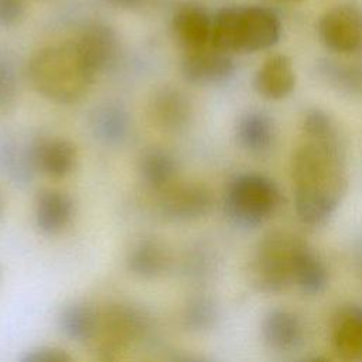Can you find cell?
Wrapping results in <instances>:
<instances>
[{
	"label": "cell",
	"mask_w": 362,
	"mask_h": 362,
	"mask_svg": "<svg viewBox=\"0 0 362 362\" xmlns=\"http://www.w3.org/2000/svg\"><path fill=\"white\" fill-rule=\"evenodd\" d=\"M303 362H331V361L324 358V356H314V358H308V359H305Z\"/></svg>",
	"instance_id": "obj_30"
},
{
	"label": "cell",
	"mask_w": 362,
	"mask_h": 362,
	"mask_svg": "<svg viewBox=\"0 0 362 362\" xmlns=\"http://www.w3.org/2000/svg\"><path fill=\"white\" fill-rule=\"evenodd\" d=\"M93 126L99 137L106 141H119L127 132V115L123 109L106 105L93 117Z\"/></svg>",
	"instance_id": "obj_24"
},
{
	"label": "cell",
	"mask_w": 362,
	"mask_h": 362,
	"mask_svg": "<svg viewBox=\"0 0 362 362\" xmlns=\"http://www.w3.org/2000/svg\"><path fill=\"white\" fill-rule=\"evenodd\" d=\"M1 212H3V197L0 194V216H1Z\"/></svg>",
	"instance_id": "obj_32"
},
{
	"label": "cell",
	"mask_w": 362,
	"mask_h": 362,
	"mask_svg": "<svg viewBox=\"0 0 362 362\" xmlns=\"http://www.w3.org/2000/svg\"><path fill=\"white\" fill-rule=\"evenodd\" d=\"M303 132L305 134V140L345 147V139L337 124V122L321 109H310L303 119Z\"/></svg>",
	"instance_id": "obj_23"
},
{
	"label": "cell",
	"mask_w": 362,
	"mask_h": 362,
	"mask_svg": "<svg viewBox=\"0 0 362 362\" xmlns=\"http://www.w3.org/2000/svg\"><path fill=\"white\" fill-rule=\"evenodd\" d=\"M18 362H74V359L61 348L40 346L24 354Z\"/></svg>",
	"instance_id": "obj_26"
},
{
	"label": "cell",
	"mask_w": 362,
	"mask_h": 362,
	"mask_svg": "<svg viewBox=\"0 0 362 362\" xmlns=\"http://www.w3.org/2000/svg\"><path fill=\"white\" fill-rule=\"evenodd\" d=\"M74 204L69 195L58 189H44L35 199V222L41 232L57 235L71 222Z\"/></svg>",
	"instance_id": "obj_17"
},
{
	"label": "cell",
	"mask_w": 362,
	"mask_h": 362,
	"mask_svg": "<svg viewBox=\"0 0 362 362\" xmlns=\"http://www.w3.org/2000/svg\"><path fill=\"white\" fill-rule=\"evenodd\" d=\"M296 85L293 61L283 54L267 58L253 78L255 90L264 99L279 100L291 93Z\"/></svg>",
	"instance_id": "obj_12"
},
{
	"label": "cell",
	"mask_w": 362,
	"mask_h": 362,
	"mask_svg": "<svg viewBox=\"0 0 362 362\" xmlns=\"http://www.w3.org/2000/svg\"><path fill=\"white\" fill-rule=\"evenodd\" d=\"M318 35L337 54H362V7L339 4L327 10L318 21Z\"/></svg>",
	"instance_id": "obj_6"
},
{
	"label": "cell",
	"mask_w": 362,
	"mask_h": 362,
	"mask_svg": "<svg viewBox=\"0 0 362 362\" xmlns=\"http://www.w3.org/2000/svg\"><path fill=\"white\" fill-rule=\"evenodd\" d=\"M346 147L305 140L293 154L294 206L300 221L310 226L325 223L339 206L348 187Z\"/></svg>",
	"instance_id": "obj_1"
},
{
	"label": "cell",
	"mask_w": 362,
	"mask_h": 362,
	"mask_svg": "<svg viewBox=\"0 0 362 362\" xmlns=\"http://www.w3.org/2000/svg\"><path fill=\"white\" fill-rule=\"evenodd\" d=\"M139 170L144 182L160 192L175 182V161L163 150L151 148L143 153L139 163Z\"/></svg>",
	"instance_id": "obj_22"
},
{
	"label": "cell",
	"mask_w": 362,
	"mask_h": 362,
	"mask_svg": "<svg viewBox=\"0 0 362 362\" xmlns=\"http://www.w3.org/2000/svg\"><path fill=\"white\" fill-rule=\"evenodd\" d=\"M215 315V307L211 301L206 298H197L187 307L185 321L192 329H205L212 325Z\"/></svg>",
	"instance_id": "obj_25"
},
{
	"label": "cell",
	"mask_w": 362,
	"mask_h": 362,
	"mask_svg": "<svg viewBox=\"0 0 362 362\" xmlns=\"http://www.w3.org/2000/svg\"><path fill=\"white\" fill-rule=\"evenodd\" d=\"M236 140L243 150L252 154L269 153L276 141L273 119L262 112H246L238 120Z\"/></svg>",
	"instance_id": "obj_18"
},
{
	"label": "cell",
	"mask_w": 362,
	"mask_h": 362,
	"mask_svg": "<svg viewBox=\"0 0 362 362\" xmlns=\"http://www.w3.org/2000/svg\"><path fill=\"white\" fill-rule=\"evenodd\" d=\"M110 3L116 4V6H122V7H127V6H133V4H137L139 1L141 0H109Z\"/></svg>",
	"instance_id": "obj_29"
},
{
	"label": "cell",
	"mask_w": 362,
	"mask_h": 362,
	"mask_svg": "<svg viewBox=\"0 0 362 362\" xmlns=\"http://www.w3.org/2000/svg\"><path fill=\"white\" fill-rule=\"evenodd\" d=\"M147 115L154 127L175 133L182 130L191 119V103L177 88L163 86L150 98Z\"/></svg>",
	"instance_id": "obj_9"
},
{
	"label": "cell",
	"mask_w": 362,
	"mask_h": 362,
	"mask_svg": "<svg viewBox=\"0 0 362 362\" xmlns=\"http://www.w3.org/2000/svg\"><path fill=\"white\" fill-rule=\"evenodd\" d=\"M281 34L279 17L259 6H232L212 17L211 45L222 52L250 54L273 47Z\"/></svg>",
	"instance_id": "obj_3"
},
{
	"label": "cell",
	"mask_w": 362,
	"mask_h": 362,
	"mask_svg": "<svg viewBox=\"0 0 362 362\" xmlns=\"http://www.w3.org/2000/svg\"><path fill=\"white\" fill-rule=\"evenodd\" d=\"M332 345L344 362H362V305H348L337 314Z\"/></svg>",
	"instance_id": "obj_13"
},
{
	"label": "cell",
	"mask_w": 362,
	"mask_h": 362,
	"mask_svg": "<svg viewBox=\"0 0 362 362\" xmlns=\"http://www.w3.org/2000/svg\"><path fill=\"white\" fill-rule=\"evenodd\" d=\"M59 327L72 341L83 342L95 337L99 320L96 311L82 301L65 305L59 314Z\"/></svg>",
	"instance_id": "obj_20"
},
{
	"label": "cell",
	"mask_w": 362,
	"mask_h": 362,
	"mask_svg": "<svg viewBox=\"0 0 362 362\" xmlns=\"http://www.w3.org/2000/svg\"><path fill=\"white\" fill-rule=\"evenodd\" d=\"M260 331L264 342L277 351L296 349L304 338V327L300 317L284 308L269 311L262 321Z\"/></svg>",
	"instance_id": "obj_14"
},
{
	"label": "cell",
	"mask_w": 362,
	"mask_h": 362,
	"mask_svg": "<svg viewBox=\"0 0 362 362\" xmlns=\"http://www.w3.org/2000/svg\"><path fill=\"white\" fill-rule=\"evenodd\" d=\"M75 44L82 59L95 75L106 69L119 52L116 33L103 23H93L83 28Z\"/></svg>",
	"instance_id": "obj_11"
},
{
	"label": "cell",
	"mask_w": 362,
	"mask_h": 362,
	"mask_svg": "<svg viewBox=\"0 0 362 362\" xmlns=\"http://www.w3.org/2000/svg\"><path fill=\"white\" fill-rule=\"evenodd\" d=\"M0 277H1V267H0Z\"/></svg>",
	"instance_id": "obj_33"
},
{
	"label": "cell",
	"mask_w": 362,
	"mask_h": 362,
	"mask_svg": "<svg viewBox=\"0 0 362 362\" xmlns=\"http://www.w3.org/2000/svg\"><path fill=\"white\" fill-rule=\"evenodd\" d=\"M300 239L287 232H272L259 242L250 263L252 281L259 290L279 293L293 284V257Z\"/></svg>",
	"instance_id": "obj_5"
},
{
	"label": "cell",
	"mask_w": 362,
	"mask_h": 362,
	"mask_svg": "<svg viewBox=\"0 0 362 362\" xmlns=\"http://www.w3.org/2000/svg\"><path fill=\"white\" fill-rule=\"evenodd\" d=\"M170 257L167 249L154 239L139 242L129 253V269L140 277L160 276L168 266Z\"/></svg>",
	"instance_id": "obj_21"
},
{
	"label": "cell",
	"mask_w": 362,
	"mask_h": 362,
	"mask_svg": "<svg viewBox=\"0 0 362 362\" xmlns=\"http://www.w3.org/2000/svg\"><path fill=\"white\" fill-rule=\"evenodd\" d=\"M290 1H297V0H290Z\"/></svg>",
	"instance_id": "obj_34"
},
{
	"label": "cell",
	"mask_w": 362,
	"mask_h": 362,
	"mask_svg": "<svg viewBox=\"0 0 362 362\" xmlns=\"http://www.w3.org/2000/svg\"><path fill=\"white\" fill-rule=\"evenodd\" d=\"M281 194L266 175L246 173L236 175L226 187L223 212L239 228L253 229L266 222L279 209Z\"/></svg>",
	"instance_id": "obj_4"
},
{
	"label": "cell",
	"mask_w": 362,
	"mask_h": 362,
	"mask_svg": "<svg viewBox=\"0 0 362 362\" xmlns=\"http://www.w3.org/2000/svg\"><path fill=\"white\" fill-rule=\"evenodd\" d=\"M184 362H208V361L199 359V358H191V359H187V361H184Z\"/></svg>",
	"instance_id": "obj_31"
},
{
	"label": "cell",
	"mask_w": 362,
	"mask_h": 362,
	"mask_svg": "<svg viewBox=\"0 0 362 362\" xmlns=\"http://www.w3.org/2000/svg\"><path fill=\"white\" fill-rule=\"evenodd\" d=\"M181 72L187 82L208 86L229 81L235 72V64L229 54L222 52L212 45L184 52Z\"/></svg>",
	"instance_id": "obj_8"
},
{
	"label": "cell",
	"mask_w": 362,
	"mask_h": 362,
	"mask_svg": "<svg viewBox=\"0 0 362 362\" xmlns=\"http://www.w3.org/2000/svg\"><path fill=\"white\" fill-rule=\"evenodd\" d=\"M28 78L33 88L45 99L71 105L85 96L95 74L72 41L40 48L28 62Z\"/></svg>",
	"instance_id": "obj_2"
},
{
	"label": "cell",
	"mask_w": 362,
	"mask_h": 362,
	"mask_svg": "<svg viewBox=\"0 0 362 362\" xmlns=\"http://www.w3.org/2000/svg\"><path fill=\"white\" fill-rule=\"evenodd\" d=\"M214 204L211 189L201 182H174L161 191L160 209L171 221H194L205 216Z\"/></svg>",
	"instance_id": "obj_7"
},
{
	"label": "cell",
	"mask_w": 362,
	"mask_h": 362,
	"mask_svg": "<svg viewBox=\"0 0 362 362\" xmlns=\"http://www.w3.org/2000/svg\"><path fill=\"white\" fill-rule=\"evenodd\" d=\"M24 11L23 0H0V25L16 24Z\"/></svg>",
	"instance_id": "obj_28"
},
{
	"label": "cell",
	"mask_w": 362,
	"mask_h": 362,
	"mask_svg": "<svg viewBox=\"0 0 362 362\" xmlns=\"http://www.w3.org/2000/svg\"><path fill=\"white\" fill-rule=\"evenodd\" d=\"M31 160L45 175L51 178H64L76 164V147L62 137L45 139L34 146Z\"/></svg>",
	"instance_id": "obj_15"
},
{
	"label": "cell",
	"mask_w": 362,
	"mask_h": 362,
	"mask_svg": "<svg viewBox=\"0 0 362 362\" xmlns=\"http://www.w3.org/2000/svg\"><path fill=\"white\" fill-rule=\"evenodd\" d=\"M320 78L345 95H362V62L325 59L317 65Z\"/></svg>",
	"instance_id": "obj_19"
},
{
	"label": "cell",
	"mask_w": 362,
	"mask_h": 362,
	"mask_svg": "<svg viewBox=\"0 0 362 362\" xmlns=\"http://www.w3.org/2000/svg\"><path fill=\"white\" fill-rule=\"evenodd\" d=\"M293 284L305 294H320L328 286V269L320 255L303 239H300L291 270Z\"/></svg>",
	"instance_id": "obj_16"
},
{
	"label": "cell",
	"mask_w": 362,
	"mask_h": 362,
	"mask_svg": "<svg viewBox=\"0 0 362 362\" xmlns=\"http://www.w3.org/2000/svg\"><path fill=\"white\" fill-rule=\"evenodd\" d=\"M16 95V78L11 65L0 57V107L11 103Z\"/></svg>",
	"instance_id": "obj_27"
},
{
	"label": "cell",
	"mask_w": 362,
	"mask_h": 362,
	"mask_svg": "<svg viewBox=\"0 0 362 362\" xmlns=\"http://www.w3.org/2000/svg\"><path fill=\"white\" fill-rule=\"evenodd\" d=\"M173 33L184 52L211 45L212 17L197 3H185L173 16Z\"/></svg>",
	"instance_id": "obj_10"
}]
</instances>
